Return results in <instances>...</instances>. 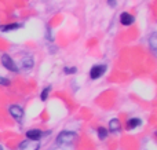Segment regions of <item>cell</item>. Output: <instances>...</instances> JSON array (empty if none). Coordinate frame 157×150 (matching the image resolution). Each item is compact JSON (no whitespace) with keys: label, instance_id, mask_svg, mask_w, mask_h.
I'll list each match as a JSON object with an SVG mask.
<instances>
[{"label":"cell","instance_id":"1","mask_svg":"<svg viewBox=\"0 0 157 150\" xmlns=\"http://www.w3.org/2000/svg\"><path fill=\"white\" fill-rule=\"evenodd\" d=\"M77 134L73 131H62L57 137V143L59 146H71L76 141Z\"/></svg>","mask_w":157,"mask_h":150},{"label":"cell","instance_id":"2","mask_svg":"<svg viewBox=\"0 0 157 150\" xmlns=\"http://www.w3.org/2000/svg\"><path fill=\"white\" fill-rule=\"evenodd\" d=\"M0 62H2V65L4 66V69H7V70L10 72H18V66H17L15 61L13 59V57L8 54H3L2 57H0Z\"/></svg>","mask_w":157,"mask_h":150},{"label":"cell","instance_id":"3","mask_svg":"<svg viewBox=\"0 0 157 150\" xmlns=\"http://www.w3.org/2000/svg\"><path fill=\"white\" fill-rule=\"evenodd\" d=\"M106 72V65H94L90 69V79L97 80L99 77H102Z\"/></svg>","mask_w":157,"mask_h":150},{"label":"cell","instance_id":"4","mask_svg":"<svg viewBox=\"0 0 157 150\" xmlns=\"http://www.w3.org/2000/svg\"><path fill=\"white\" fill-rule=\"evenodd\" d=\"M25 135H26V139L35 141V142H39V141H40L41 138L46 135V132L41 131V129H39V128H32V129H28Z\"/></svg>","mask_w":157,"mask_h":150},{"label":"cell","instance_id":"5","mask_svg":"<svg viewBox=\"0 0 157 150\" xmlns=\"http://www.w3.org/2000/svg\"><path fill=\"white\" fill-rule=\"evenodd\" d=\"M8 113H10L11 117L17 121L22 120V117H24V109H22L19 105H11V106L8 107Z\"/></svg>","mask_w":157,"mask_h":150},{"label":"cell","instance_id":"6","mask_svg":"<svg viewBox=\"0 0 157 150\" xmlns=\"http://www.w3.org/2000/svg\"><path fill=\"white\" fill-rule=\"evenodd\" d=\"M40 149V143L35 142V141L25 139L24 142L19 143V150H39Z\"/></svg>","mask_w":157,"mask_h":150},{"label":"cell","instance_id":"7","mask_svg":"<svg viewBox=\"0 0 157 150\" xmlns=\"http://www.w3.org/2000/svg\"><path fill=\"white\" fill-rule=\"evenodd\" d=\"M134 22H135V18H134L132 14L127 13V11L120 14V24H121L123 26H130V25H132Z\"/></svg>","mask_w":157,"mask_h":150},{"label":"cell","instance_id":"8","mask_svg":"<svg viewBox=\"0 0 157 150\" xmlns=\"http://www.w3.org/2000/svg\"><path fill=\"white\" fill-rule=\"evenodd\" d=\"M142 124V120L138 117H131L127 120V123H125V128L128 129V131H131V129H135L136 127H139Z\"/></svg>","mask_w":157,"mask_h":150},{"label":"cell","instance_id":"9","mask_svg":"<svg viewBox=\"0 0 157 150\" xmlns=\"http://www.w3.org/2000/svg\"><path fill=\"white\" fill-rule=\"evenodd\" d=\"M120 129H121V123H120L119 118H112L109 121V131L113 132V134H119Z\"/></svg>","mask_w":157,"mask_h":150},{"label":"cell","instance_id":"10","mask_svg":"<svg viewBox=\"0 0 157 150\" xmlns=\"http://www.w3.org/2000/svg\"><path fill=\"white\" fill-rule=\"evenodd\" d=\"M33 65H35V61H33V57H32V55L24 57V58L21 59V66H22V69H25V70H29V69H32Z\"/></svg>","mask_w":157,"mask_h":150},{"label":"cell","instance_id":"11","mask_svg":"<svg viewBox=\"0 0 157 150\" xmlns=\"http://www.w3.org/2000/svg\"><path fill=\"white\" fill-rule=\"evenodd\" d=\"M22 28L21 24H17V22H11V24H7V25H2L0 26V30L2 32H13V30H17Z\"/></svg>","mask_w":157,"mask_h":150},{"label":"cell","instance_id":"12","mask_svg":"<svg viewBox=\"0 0 157 150\" xmlns=\"http://www.w3.org/2000/svg\"><path fill=\"white\" fill-rule=\"evenodd\" d=\"M97 134H98V138H99L101 141H103V139H106V138H108L109 131L105 128V127H98V129H97Z\"/></svg>","mask_w":157,"mask_h":150},{"label":"cell","instance_id":"13","mask_svg":"<svg viewBox=\"0 0 157 150\" xmlns=\"http://www.w3.org/2000/svg\"><path fill=\"white\" fill-rule=\"evenodd\" d=\"M50 91H51V87H44L43 90H41V94H40V99L41 101H47V99H48V95H50Z\"/></svg>","mask_w":157,"mask_h":150},{"label":"cell","instance_id":"14","mask_svg":"<svg viewBox=\"0 0 157 150\" xmlns=\"http://www.w3.org/2000/svg\"><path fill=\"white\" fill-rule=\"evenodd\" d=\"M147 43H149V46H150V50L156 54V47H157V44H156V33H153V35L150 36L149 40H147Z\"/></svg>","mask_w":157,"mask_h":150},{"label":"cell","instance_id":"15","mask_svg":"<svg viewBox=\"0 0 157 150\" xmlns=\"http://www.w3.org/2000/svg\"><path fill=\"white\" fill-rule=\"evenodd\" d=\"M76 72H77L76 66H65V68H63V73L65 74H75Z\"/></svg>","mask_w":157,"mask_h":150},{"label":"cell","instance_id":"16","mask_svg":"<svg viewBox=\"0 0 157 150\" xmlns=\"http://www.w3.org/2000/svg\"><path fill=\"white\" fill-rule=\"evenodd\" d=\"M11 84V80L8 77H2L0 76V85H4V87H8Z\"/></svg>","mask_w":157,"mask_h":150},{"label":"cell","instance_id":"17","mask_svg":"<svg viewBox=\"0 0 157 150\" xmlns=\"http://www.w3.org/2000/svg\"><path fill=\"white\" fill-rule=\"evenodd\" d=\"M110 7H116V0H108Z\"/></svg>","mask_w":157,"mask_h":150},{"label":"cell","instance_id":"18","mask_svg":"<svg viewBox=\"0 0 157 150\" xmlns=\"http://www.w3.org/2000/svg\"><path fill=\"white\" fill-rule=\"evenodd\" d=\"M0 150H3V148H2V145H0Z\"/></svg>","mask_w":157,"mask_h":150}]
</instances>
